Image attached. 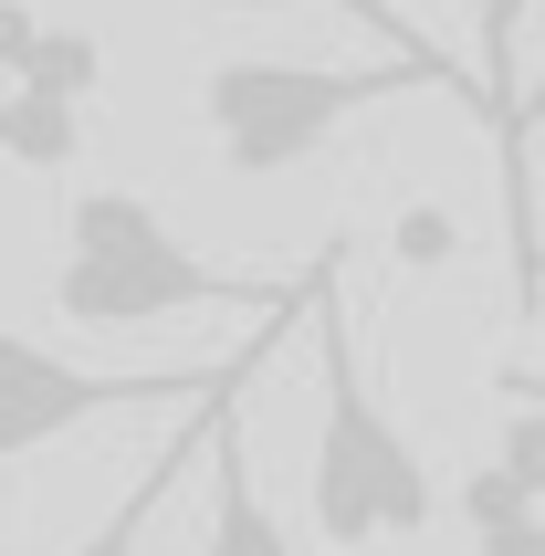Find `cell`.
Masks as SVG:
<instances>
[{
	"label": "cell",
	"instance_id": "cell-13",
	"mask_svg": "<svg viewBox=\"0 0 545 556\" xmlns=\"http://www.w3.org/2000/svg\"><path fill=\"white\" fill-rule=\"evenodd\" d=\"M515 305H524V315L545 305V231H535V242H524V263H515Z\"/></svg>",
	"mask_w": 545,
	"mask_h": 556
},
{
	"label": "cell",
	"instance_id": "cell-11",
	"mask_svg": "<svg viewBox=\"0 0 545 556\" xmlns=\"http://www.w3.org/2000/svg\"><path fill=\"white\" fill-rule=\"evenodd\" d=\"M515 22H524V0H493L483 11V116L515 105Z\"/></svg>",
	"mask_w": 545,
	"mask_h": 556
},
{
	"label": "cell",
	"instance_id": "cell-1",
	"mask_svg": "<svg viewBox=\"0 0 545 556\" xmlns=\"http://www.w3.org/2000/svg\"><path fill=\"white\" fill-rule=\"evenodd\" d=\"M53 305L63 326H157V315H200V305H242V315H304V283L231 274L211 252H189L168 231L157 200L137 189H74L63 200V252H53Z\"/></svg>",
	"mask_w": 545,
	"mask_h": 556
},
{
	"label": "cell",
	"instance_id": "cell-3",
	"mask_svg": "<svg viewBox=\"0 0 545 556\" xmlns=\"http://www.w3.org/2000/svg\"><path fill=\"white\" fill-rule=\"evenodd\" d=\"M472 94L483 105V74H461L452 53H389V63H294V53H231L200 74V116H211V148L231 179H283L315 148H335L367 105L389 94Z\"/></svg>",
	"mask_w": 545,
	"mask_h": 556
},
{
	"label": "cell",
	"instance_id": "cell-15",
	"mask_svg": "<svg viewBox=\"0 0 545 556\" xmlns=\"http://www.w3.org/2000/svg\"><path fill=\"white\" fill-rule=\"evenodd\" d=\"M483 11H493V0H483Z\"/></svg>",
	"mask_w": 545,
	"mask_h": 556
},
{
	"label": "cell",
	"instance_id": "cell-8",
	"mask_svg": "<svg viewBox=\"0 0 545 556\" xmlns=\"http://www.w3.org/2000/svg\"><path fill=\"white\" fill-rule=\"evenodd\" d=\"M11 85H31V94H74V105H85V94L105 85V42H94V31H74V22H42V42H31V63L11 74Z\"/></svg>",
	"mask_w": 545,
	"mask_h": 556
},
{
	"label": "cell",
	"instance_id": "cell-2",
	"mask_svg": "<svg viewBox=\"0 0 545 556\" xmlns=\"http://www.w3.org/2000/svg\"><path fill=\"white\" fill-rule=\"evenodd\" d=\"M335 263L346 252H315L304 263V315H315V368H326V409H315V535L326 546H389V535H420L430 526V463L420 441L389 420V400L367 389V357H357V326H346V294H335Z\"/></svg>",
	"mask_w": 545,
	"mask_h": 556
},
{
	"label": "cell",
	"instance_id": "cell-4",
	"mask_svg": "<svg viewBox=\"0 0 545 556\" xmlns=\"http://www.w3.org/2000/svg\"><path fill=\"white\" fill-rule=\"evenodd\" d=\"M272 326H283V315H272ZM272 326L242 346V357H220V368H74V357H53V346H31V337L0 326V463H22V452L85 431V420H116V409H189V400H211L220 378H252L272 357Z\"/></svg>",
	"mask_w": 545,
	"mask_h": 556
},
{
	"label": "cell",
	"instance_id": "cell-9",
	"mask_svg": "<svg viewBox=\"0 0 545 556\" xmlns=\"http://www.w3.org/2000/svg\"><path fill=\"white\" fill-rule=\"evenodd\" d=\"M535 126H545V74L515 94V105H504V116H493V137H504V211H515V263H524V242L545 231V220H535V189H524V137H535Z\"/></svg>",
	"mask_w": 545,
	"mask_h": 556
},
{
	"label": "cell",
	"instance_id": "cell-10",
	"mask_svg": "<svg viewBox=\"0 0 545 556\" xmlns=\"http://www.w3.org/2000/svg\"><path fill=\"white\" fill-rule=\"evenodd\" d=\"M200 11H335V22H367L389 53H441V42H420V31L398 22L389 0H200Z\"/></svg>",
	"mask_w": 545,
	"mask_h": 556
},
{
	"label": "cell",
	"instance_id": "cell-7",
	"mask_svg": "<svg viewBox=\"0 0 545 556\" xmlns=\"http://www.w3.org/2000/svg\"><path fill=\"white\" fill-rule=\"evenodd\" d=\"M74 148H85V105L11 85V168H74Z\"/></svg>",
	"mask_w": 545,
	"mask_h": 556
},
{
	"label": "cell",
	"instance_id": "cell-6",
	"mask_svg": "<svg viewBox=\"0 0 545 556\" xmlns=\"http://www.w3.org/2000/svg\"><path fill=\"white\" fill-rule=\"evenodd\" d=\"M200 556H304L294 535H283V515L263 504V483H252L242 400L211 420V546H200Z\"/></svg>",
	"mask_w": 545,
	"mask_h": 556
},
{
	"label": "cell",
	"instance_id": "cell-12",
	"mask_svg": "<svg viewBox=\"0 0 545 556\" xmlns=\"http://www.w3.org/2000/svg\"><path fill=\"white\" fill-rule=\"evenodd\" d=\"M31 42H42V11H31V0H0V85L31 63Z\"/></svg>",
	"mask_w": 545,
	"mask_h": 556
},
{
	"label": "cell",
	"instance_id": "cell-5",
	"mask_svg": "<svg viewBox=\"0 0 545 556\" xmlns=\"http://www.w3.org/2000/svg\"><path fill=\"white\" fill-rule=\"evenodd\" d=\"M231 400H242V378H220L211 400H189V420H179L168 441H157V452H148V472H137V483L116 494V515H105L94 535H74L63 556H148V526H157V504L179 494V472L200 463V452H211V420H220Z\"/></svg>",
	"mask_w": 545,
	"mask_h": 556
},
{
	"label": "cell",
	"instance_id": "cell-14",
	"mask_svg": "<svg viewBox=\"0 0 545 556\" xmlns=\"http://www.w3.org/2000/svg\"><path fill=\"white\" fill-rule=\"evenodd\" d=\"M0 157H11V85H0Z\"/></svg>",
	"mask_w": 545,
	"mask_h": 556
}]
</instances>
